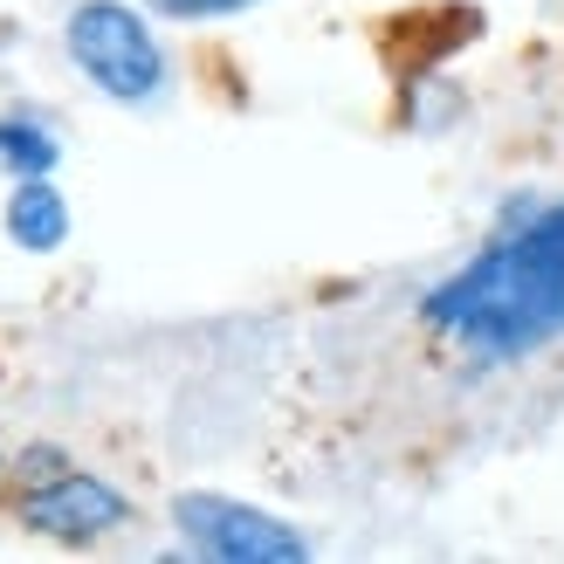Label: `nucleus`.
I'll return each mask as SVG.
<instances>
[{"mask_svg":"<svg viewBox=\"0 0 564 564\" xmlns=\"http://www.w3.org/2000/svg\"><path fill=\"white\" fill-rule=\"evenodd\" d=\"M63 159V138L42 118H0V173L8 180H48Z\"/></svg>","mask_w":564,"mask_h":564,"instance_id":"423d86ee","label":"nucleus"},{"mask_svg":"<svg viewBox=\"0 0 564 564\" xmlns=\"http://www.w3.org/2000/svg\"><path fill=\"white\" fill-rule=\"evenodd\" d=\"M173 523L193 551L220 557V564H296V557H310L296 523L256 510V502H235V496H180Z\"/></svg>","mask_w":564,"mask_h":564,"instance_id":"7ed1b4c3","label":"nucleus"},{"mask_svg":"<svg viewBox=\"0 0 564 564\" xmlns=\"http://www.w3.org/2000/svg\"><path fill=\"white\" fill-rule=\"evenodd\" d=\"M63 42H69V63L110 104H152L165 90V48L145 28V14L124 8V0H76Z\"/></svg>","mask_w":564,"mask_h":564,"instance_id":"f03ea898","label":"nucleus"},{"mask_svg":"<svg viewBox=\"0 0 564 564\" xmlns=\"http://www.w3.org/2000/svg\"><path fill=\"white\" fill-rule=\"evenodd\" d=\"M427 324L475 365H517L564 337V200L523 214L427 290Z\"/></svg>","mask_w":564,"mask_h":564,"instance_id":"f257e3e1","label":"nucleus"},{"mask_svg":"<svg viewBox=\"0 0 564 564\" xmlns=\"http://www.w3.org/2000/svg\"><path fill=\"white\" fill-rule=\"evenodd\" d=\"M159 14H173V21H214V14H241V8H256V0H152Z\"/></svg>","mask_w":564,"mask_h":564,"instance_id":"0eeeda50","label":"nucleus"},{"mask_svg":"<svg viewBox=\"0 0 564 564\" xmlns=\"http://www.w3.org/2000/svg\"><path fill=\"white\" fill-rule=\"evenodd\" d=\"M8 235H14V248H28V256H55V248L69 241V200L48 180H14Z\"/></svg>","mask_w":564,"mask_h":564,"instance_id":"39448f33","label":"nucleus"},{"mask_svg":"<svg viewBox=\"0 0 564 564\" xmlns=\"http://www.w3.org/2000/svg\"><path fill=\"white\" fill-rule=\"evenodd\" d=\"M21 523L55 544H90V538H110V530L131 523V502L90 468H28Z\"/></svg>","mask_w":564,"mask_h":564,"instance_id":"20e7f679","label":"nucleus"}]
</instances>
